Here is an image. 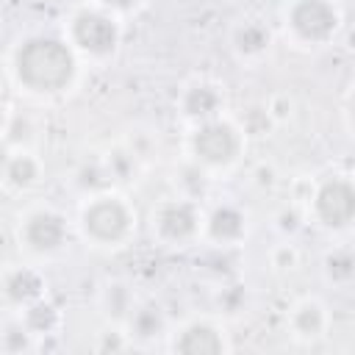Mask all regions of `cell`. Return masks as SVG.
<instances>
[{
  "instance_id": "cell-15",
  "label": "cell",
  "mask_w": 355,
  "mask_h": 355,
  "mask_svg": "<svg viewBox=\"0 0 355 355\" xmlns=\"http://www.w3.org/2000/svg\"><path fill=\"white\" fill-rule=\"evenodd\" d=\"M44 178V161L31 147H11L0 158V183L11 194H31Z\"/></svg>"
},
{
  "instance_id": "cell-20",
  "label": "cell",
  "mask_w": 355,
  "mask_h": 355,
  "mask_svg": "<svg viewBox=\"0 0 355 355\" xmlns=\"http://www.w3.org/2000/svg\"><path fill=\"white\" fill-rule=\"evenodd\" d=\"M39 341L36 336L22 324L19 313L8 316L0 322V352H8V355H22V352H31L36 349Z\"/></svg>"
},
{
  "instance_id": "cell-1",
  "label": "cell",
  "mask_w": 355,
  "mask_h": 355,
  "mask_svg": "<svg viewBox=\"0 0 355 355\" xmlns=\"http://www.w3.org/2000/svg\"><path fill=\"white\" fill-rule=\"evenodd\" d=\"M83 61L55 33H28L8 55V75L19 92L36 100H55L69 94L80 80Z\"/></svg>"
},
{
  "instance_id": "cell-7",
  "label": "cell",
  "mask_w": 355,
  "mask_h": 355,
  "mask_svg": "<svg viewBox=\"0 0 355 355\" xmlns=\"http://www.w3.org/2000/svg\"><path fill=\"white\" fill-rule=\"evenodd\" d=\"M202 202L186 194L164 197L150 211V236L166 250H186L202 241Z\"/></svg>"
},
{
  "instance_id": "cell-13",
  "label": "cell",
  "mask_w": 355,
  "mask_h": 355,
  "mask_svg": "<svg viewBox=\"0 0 355 355\" xmlns=\"http://www.w3.org/2000/svg\"><path fill=\"white\" fill-rule=\"evenodd\" d=\"M42 297H47V275L33 261L8 263L0 272V300L14 313L28 308L31 302H36Z\"/></svg>"
},
{
  "instance_id": "cell-21",
  "label": "cell",
  "mask_w": 355,
  "mask_h": 355,
  "mask_svg": "<svg viewBox=\"0 0 355 355\" xmlns=\"http://www.w3.org/2000/svg\"><path fill=\"white\" fill-rule=\"evenodd\" d=\"M269 263L277 269V272H294L300 266V250L291 239H283L280 244L272 247L269 252Z\"/></svg>"
},
{
  "instance_id": "cell-23",
  "label": "cell",
  "mask_w": 355,
  "mask_h": 355,
  "mask_svg": "<svg viewBox=\"0 0 355 355\" xmlns=\"http://www.w3.org/2000/svg\"><path fill=\"white\" fill-rule=\"evenodd\" d=\"M305 216H308V214H302L300 205H286V208L275 216V222H277L275 227L283 233V239H291V236L302 227V219H305Z\"/></svg>"
},
{
  "instance_id": "cell-25",
  "label": "cell",
  "mask_w": 355,
  "mask_h": 355,
  "mask_svg": "<svg viewBox=\"0 0 355 355\" xmlns=\"http://www.w3.org/2000/svg\"><path fill=\"white\" fill-rule=\"evenodd\" d=\"M89 3H94V6H100L105 11H111V14H116L122 19L128 14H136L147 0H89Z\"/></svg>"
},
{
  "instance_id": "cell-3",
  "label": "cell",
  "mask_w": 355,
  "mask_h": 355,
  "mask_svg": "<svg viewBox=\"0 0 355 355\" xmlns=\"http://www.w3.org/2000/svg\"><path fill=\"white\" fill-rule=\"evenodd\" d=\"M244 150H247V136L239 119H233L230 114H219L208 122L191 125L186 133L189 161L202 172H208L211 178L233 172L241 164Z\"/></svg>"
},
{
  "instance_id": "cell-26",
  "label": "cell",
  "mask_w": 355,
  "mask_h": 355,
  "mask_svg": "<svg viewBox=\"0 0 355 355\" xmlns=\"http://www.w3.org/2000/svg\"><path fill=\"white\" fill-rule=\"evenodd\" d=\"M8 122H11V105H8V100H6V97H3V92H0V139L6 136Z\"/></svg>"
},
{
  "instance_id": "cell-17",
  "label": "cell",
  "mask_w": 355,
  "mask_h": 355,
  "mask_svg": "<svg viewBox=\"0 0 355 355\" xmlns=\"http://www.w3.org/2000/svg\"><path fill=\"white\" fill-rule=\"evenodd\" d=\"M136 302H139V291L125 277H108L97 288V311L105 319V324L122 327V322L128 319Z\"/></svg>"
},
{
  "instance_id": "cell-14",
  "label": "cell",
  "mask_w": 355,
  "mask_h": 355,
  "mask_svg": "<svg viewBox=\"0 0 355 355\" xmlns=\"http://www.w3.org/2000/svg\"><path fill=\"white\" fill-rule=\"evenodd\" d=\"M169 327H172V322H169L164 305L150 297H139V302L122 322V333L128 336L130 347H153L158 341H166Z\"/></svg>"
},
{
  "instance_id": "cell-4",
  "label": "cell",
  "mask_w": 355,
  "mask_h": 355,
  "mask_svg": "<svg viewBox=\"0 0 355 355\" xmlns=\"http://www.w3.org/2000/svg\"><path fill=\"white\" fill-rule=\"evenodd\" d=\"M64 39L83 64H105L122 47V19L86 0L69 11Z\"/></svg>"
},
{
  "instance_id": "cell-11",
  "label": "cell",
  "mask_w": 355,
  "mask_h": 355,
  "mask_svg": "<svg viewBox=\"0 0 355 355\" xmlns=\"http://www.w3.org/2000/svg\"><path fill=\"white\" fill-rule=\"evenodd\" d=\"M175 111L178 116L191 128V125H200V122H208L219 114H227V94H225V86L214 78H205V75H197V78H189L180 89H178V97H175Z\"/></svg>"
},
{
  "instance_id": "cell-5",
  "label": "cell",
  "mask_w": 355,
  "mask_h": 355,
  "mask_svg": "<svg viewBox=\"0 0 355 355\" xmlns=\"http://www.w3.org/2000/svg\"><path fill=\"white\" fill-rule=\"evenodd\" d=\"M72 233H75V222L50 202L28 205L25 211H19L14 222V241L33 261H47L61 255L69 247Z\"/></svg>"
},
{
  "instance_id": "cell-19",
  "label": "cell",
  "mask_w": 355,
  "mask_h": 355,
  "mask_svg": "<svg viewBox=\"0 0 355 355\" xmlns=\"http://www.w3.org/2000/svg\"><path fill=\"white\" fill-rule=\"evenodd\" d=\"M322 277L336 286L347 288L355 280V252L347 244H336L322 255Z\"/></svg>"
},
{
  "instance_id": "cell-18",
  "label": "cell",
  "mask_w": 355,
  "mask_h": 355,
  "mask_svg": "<svg viewBox=\"0 0 355 355\" xmlns=\"http://www.w3.org/2000/svg\"><path fill=\"white\" fill-rule=\"evenodd\" d=\"M17 313H19L22 324L36 336L39 344H42L44 338H50V336H58V330L64 327V313H61V308H58L50 297L36 300V302H31L28 308H22V311H17Z\"/></svg>"
},
{
  "instance_id": "cell-10",
  "label": "cell",
  "mask_w": 355,
  "mask_h": 355,
  "mask_svg": "<svg viewBox=\"0 0 355 355\" xmlns=\"http://www.w3.org/2000/svg\"><path fill=\"white\" fill-rule=\"evenodd\" d=\"M250 211L236 200H219L202 211V241L219 250H236L250 239Z\"/></svg>"
},
{
  "instance_id": "cell-22",
  "label": "cell",
  "mask_w": 355,
  "mask_h": 355,
  "mask_svg": "<svg viewBox=\"0 0 355 355\" xmlns=\"http://www.w3.org/2000/svg\"><path fill=\"white\" fill-rule=\"evenodd\" d=\"M239 125H241V130H244V136L250 139V136H269L266 130L269 128H275V122H272V116H269V111L261 105V108H250L241 119H239Z\"/></svg>"
},
{
  "instance_id": "cell-6",
  "label": "cell",
  "mask_w": 355,
  "mask_h": 355,
  "mask_svg": "<svg viewBox=\"0 0 355 355\" xmlns=\"http://www.w3.org/2000/svg\"><path fill=\"white\" fill-rule=\"evenodd\" d=\"M283 31L294 47L319 50L338 39L344 8L338 0H288L283 6Z\"/></svg>"
},
{
  "instance_id": "cell-9",
  "label": "cell",
  "mask_w": 355,
  "mask_h": 355,
  "mask_svg": "<svg viewBox=\"0 0 355 355\" xmlns=\"http://www.w3.org/2000/svg\"><path fill=\"white\" fill-rule=\"evenodd\" d=\"M166 349L178 355H227L233 341L227 327L214 316H189L169 327Z\"/></svg>"
},
{
  "instance_id": "cell-12",
  "label": "cell",
  "mask_w": 355,
  "mask_h": 355,
  "mask_svg": "<svg viewBox=\"0 0 355 355\" xmlns=\"http://www.w3.org/2000/svg\"><path fill=\"white\" fill-rule=\"evenodd\" d=\"M330 327H333V313L327 302L316 294L297 297L286 311V333L291 336V341L302 347H313L324 341Z\"/></svg>"
},
{
  "instance_id": "cell-8",
  "label": "cell",
  "mask_w": 355,
  "mask_h": 355,
  "mask_svg": "<svg viewBox=\"0 0 355 355\" xmlns=\"http://www.w3.org/2000/svg\"><path fill=\"white\" fill-rule=\"evenodd\" d=\"M305 214L327 233H344L355 222V183L347 172H330L311 183Z\"/></svg>"
},
{
  "instance_id": "cell-24",
  "label": "cell",
  "mask_w": 355,
  "mask_h": 355,
  "mask_svg": "<svg viewBox=\"0 0 355 355\" xmlns=\"http://www.w3.org/2000/svg\"><path fill=\"white\" fill-rule=\"evenodd\" d=\"M244 286H239V283H222L219 286V308L222 311H230V313H236V311H241V305H244Z\"/></svg>"
},
{
  "instance_id": "cell-2",
  "label": "cell",
  "mask_w": 355,
  "mask_h": 355,
  "mask_svg": "<svg viewBox=\"0 0 355 355\" xmlns=\"http://www.w3.org/2000/svg\"><path fill=\"white\" fill-rule=\"evenodd\" d=\"M136 227H139V214L125 194L114 189L83 194L75 216V233L89 247L103 252L122 250L136 236Z\"/></svg>"
},
{
  "instance_id": "cell-16",
  "label": "cell",
  "mask_w": 355,
  "mask_h": 355,
  "mask_svg": "<svg viewBox=\"0 0 355 355\" xmlns=\"http://www.w3.org/2000/svg\"><path fill=\"white\" fill-rule=\"evenodd\" d=\"M275 47V33L263 19H241L230 31V53L239 64H261Z\"/></svg>"
}]
</instances>
